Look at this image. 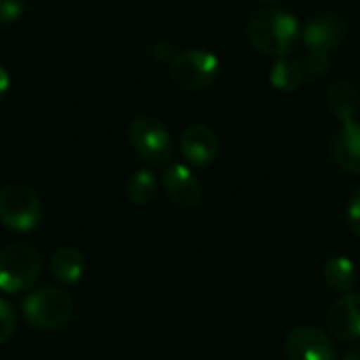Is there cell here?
Returning <instances> with one entry per match:
<instances>
[{
	"label": "cell",
	"mask_w": 360,
	"mask_h": 360,
	"mask_svg": "<svg viewBox=\"0 0 360 360\" xmlns=\"http://www.w3.org/2000/svg\"><path fill=\"white\" fill-rule=\"evenodd\" d=\"M329 154L340 169L360 175V120L342 122L333 131L329 139Z\"/></svg>",
	"instance_id": "7c38bea8"
},
{
	"label": "cell",
	"mask_w": 360,
	"mask_h": 360,
	"mask_svg": "<svg viewBox=\"0 0 360 360\" xmlns=\"http://www.w3.org/2000/svg\"><path fill=\"white\" fill-rule=\"evenodd\" d=\"M42 259L30 245H8L0 251V291L23 293L40 278Z\"/></svg>",
	"instance_id": "8992f818"
},
{
	"label": "cell",
	"mask_w": 360,
	"mask_h": 360,
	"mask_svg": "<svg viewBox=\"0 0 360 360\" xmlns=\"http://www.w3.org/2000/svg\"><path fill=\"white\" fill-rule=\"evenodd\" d=\"M342 360H360V340L359 342H352V344L348 346V350L344 352Z\"/></svg>",
	"instance_id": "cb8c5ba5"
},
{
	"label": "cell",
	"mask_w": 360,
	"mask_h": 360,
	"mask_svg": "<svg viewBox=\"0 0 360 360\" xmlns=\"http://www.w3.org/2000/svg\"><path fill=\"white\" fill-rule=\"evenodd\" d=\"M15 325H17V316H15V310L13 306L0 297V346L6 344L15 331Z\"/></svg>",
	"instance_id": "d6986e66"
},
{
	"label": "cell",
	"mask_w": 360,
	"mask_h": 360,
	"mask_svg": "<svg viewBox=\"0 0 360 360\" xmlns=\"http://www.w3.org/2000/svg\"><path fill=\"white\" fill-rule=\"evenodd\" d=\"M124 194L127 198L137 205V207H146L150 205L156 194H158V179L152 171L148 169H139L135 171L129 179H127V186H124Z\"/></svg>",
	"instance_id": "e0dca14e"
},
{
	"label": "cell",
	"mask_w": 360,
	"mask_h": 360,
	"mask_svg": "<svg viewBox=\"0 0 360 360\" xmlns=\"http://www.w3.org/2000/svg\"><path fill=\"white\" fill-rule=\"evenodd\" d=\"M219 74V59L200 46L186 49L175 53L169 63V78L177 89L184 91H202L215 82Z\"/></svg>",
	"instance_id": "3957f363"
},
{
	"label": "cell",
	"mask_w": 360,
	"mask_h": 360,
	"mask_svg": "<svg viewBox=\"0 0 360 360\" xmlns=\"http://www.w3.org/2000/svg\"><path fill=\"white\" fill-rule=\"evenodd\" d=\"M306 82L300 59L281 57L270 70V84L281 93H293Z\"/></svg>",
	"instance_id": "2e32d148"
},
{
	"label": "cell",
	"mask_w": 360,
	"mask_h": 360,
	"mask_svg": "<svg viewBox=\"0 0 360 360\" xmlns=\"http://www.w3.org/2000/svg\"><path fill=\"white\" fill-rule=\"evenodd\" d=\"M327 108L342 122L354 120L360 112L359 89L348 80H335L327 91Z\"/></svg>",
	"instance_id": "4fadbf2b"
},
{
	"label": "cell",
	"mask_w": 360,
	"mask_h": 360,
	"mask_svg": "<svg viewBox=\"0 0 360 360\" xmlns=\"http://www.w3.org/2000/svg\"><path fill=\"white\" fill-rule=\"evenodd\" d=\"M152 57L158 59V61H165V63H171V59L175 57L173 53V46L169 42H156L152 46Z\"/></svg>",
	"instance_id": "7402d4cb"
},
{
	"label": "cell",
	"mask_w": 360,
	"mask_h": 360,
	"mask_svg": "<svg viewBox=\"0 0 360 360\" xmlns=\"http://www.w3.org/2000/svg\"><path fill=\"white\" fill-rule=\"evenodd\" d=\"M323 276L325 283L335 291V293H352V289L359 283V270L354 262L346 255H333L325 262L323 266Z\"/></svg>",
	"instance_id": "9a60e30c"
},
{
	"label": "cell",
	"mask_w": 360,
	"mask_h": 360,
	"mask_svg": "<svg viewBox=\"0 0 360 360\" xmlns=\"http://www.w3.org/2000/svg\"><path fill=\"white\" fill-rule=\"evenodd\" d=\"M327 333L340 342L360 340V293H346L327 310Z\"/></svg>",
	"instance_id": "9c48e42d"
},
{
	"label": "cell",
	"mask_w": 360,
	"mask_h": 360,
	"mask_svg": "<svg viewBox=\"0 0 360 360\" xmlns=\"http://www.w3.org/2000/svg\"><path fill=\"white\" fill-rule=\"evenodd\" d=\"M23 0H0V23H15L23 17Z\"/></svg>",
	"instance_id": "44dd1931"
},
{
	"label": "cell",
	"mask_w": 360,
	"mask_h": 360,
	"mask_svg": "<svg viewBox=\"0 0 360 360\" xmlns=\"http://www.w3.org/2000/svg\"><path fill=\"white\" fill-rule=\"evenodd\" d=\"M21 312L27 325L38 331H57L68 325L74 312V300L59 287H42L32 291L21 302Z\"/></svg>",
	"instance_id": "7a4b0ae2"
},
{
	"label": "cell",
	"mask_w": 360,
	"mask_h": 360,
	"mask_svg": "<svg viewBox=\"0 0 360 360\" xmlns=\"http://www.w3.org/2000/svg\"><path fill=\"white\" fill-rule=\"evenodd\" d=\"M179 150L192 167L205 169L215 162V158L219 154V139L211 127H207L202 122H194V124L186 127V131L181 133Z\"/></svg>",
	"instance_id": "30bf717a"
},
{
	"label": "cell",
	"mask_w": 360,
	"mask_h": 360,
	"mask_svg": "<svg viewBox=\"0 0 360 360\" xmlns=\"http://www.w3.org/2000/svg\"><path fill=\"white\" fill-rule=\"evenodd\" d=\"M8 89H11V76H8V72L0 65V101L6 97Z\"/></svg>",
	"instance_id": "603a6c76"
},
{
	"label": "cell",
	"mask_w": 360,
	"mask_h": 360,
	"mask_svg": "<svg viewBox=\"0 0 360 360\" xmlns=\"http://www.w3.org/2000/svg\"><path fill=\"white\" fill-rule=\"evenodd\" d=\"M346 224L350 232L360 240V188H356L346 205Z\"/></svg>",
	"instance_id": "ffe728a7"
},
{
	"label": "cell",
	"mask_w": 360,
	"mask_h": 360,
	"mask_svg": "<svg viewBox=\"0 0 360 360\" xmlns=\"http://www.w3.org/2000/svg\"><path fill=\"white\" fill-rule=\"evenodd\" d=\"M127 139L133 152L148 165L162 167L173 156V139L167 127L154 116H135L129 122Z\"/></svg>",
	"instance_id": "5b68a950"
},
{
	"label": "cell",
	"mask_w": 360,
	"mask_h": 360,
	"mask_svg": "<svg viewBox=\"0 0 360 360\" xmlns=\"http://www.w3.org/2000/svg\"><path fill=\"white\" fill-rule=\"evenodd\" d=\"M300 63H302V70H304L306 80L321 78V76H325L331 70V57H329V53H321V51H308L304 55V59H300Z\"/></svg>",
	"instance_id": "ac0fdd59"
},
{
	"label": "cell",
	"mask_w": 360,
	"mask_h": 360,
	"mask_svg": "<svg viewBox=\"0 0 360 360\" xmlns=\"http://www.w3.org/2000/svg\"><path fill=\"white\" fill-rule=\"evenodd\" d=\"M51 274L61 285H76L86 270L84 255L74 247H61L51 257Z\"/></svg>",
	"instance_id": "5bb4252c"
},
{
	"label": "cell",
	"mask_w": 360,
	"mask_h": 360,
	"mask_svg": "<svg viewBox=\"0 0 360 360\" xmlns=\"http://www.w3.org/2000/svg\"><path fill=\"white\" fill-rule=\"evenodd\" d=\"M359 283H360V272H359Z\"/></svg>",
	"instance_id": "484cf974"
},
{
	"label": "cell",
	"mask_w": 360,
	"mask_h": 360,
	"mask_svg": "<svg viewBox=\"0 0 360 360\" xmlns=\"http://www.w3.org/2000/svg\"><path fill=\"white\" fill-rule=\"evenodd\" d=\"M249 44L268 57H289L302 38L300 21L283 8H262L251 15L247 23Z\"/></svg>",
	"instance_id": "6da1fadb"
},
{
	"label": "cell",
	"mask_w": 360,
	"mask_h": 360,
	"mask_svg": "<svg viewBox=\"0 0 360 360\" xmlns=\"http://www.w3.org/2000/svg\"><path fill=\"white\" fill-rule=\"evenodd\" d=\"M266 2H278V0H266Z\"/></svg>",
	"instance_id": "d4e9b609"
},
{
	"label": "cell",
	"mask_w": 360,
	"mask_h": 360,
	"mask_svg": "<svg viewBox=\"0 0 360 360\" xmlns=\"http://www.w3.org/2000/svg\"><path fill=\"white\" fill-rule=\"evenodd\" d=\"M287 360H338V350L329 333L321 327L300 325L285 340Z\"/></svg>",
	"instance_id": "52a82bcc"
},
{
	"label": "cell",
	"mask_w": 360,
	"mask_h": 360,
	"mask_svg": "<svg viewBox=\"0 0 360 360\" xmlns=\"http://www.w3.org/2000/svg\"><path fill=\"white\" fill-rule=\"evenodd\" d=\"M348 36V21L338 13H321L302 27V42L308 51L333 53Z\"/></svg>",
	"instance_id": "ba28073f"
},
{
	"label": "cell",
	"mask_w": 360,
	"mask_h": 360,
	"mask_svg": "<svg viewBox=\"0 0 360 360\" xmlns=\"http://www.w3.org/2000/svg\"><path fill=\"white\" fill-rule=\"evenodd\" d=\"M162 190L169 196V200L179 209H192L202 198V186L200 179L194 175V171L186 165H171L162 173Z\"/></svg>",
	"instance_id": "8fae6325"
},
{
	"label": "cell",
	"mask_w": 360,
	"mask_h": 360,
	"mask_svg": "<svg viewBox=\"0 0 360 360\" xmlns=\"http://www.w3.org/2000/svg\"><path fill=\"white\" fill-rule=\"evenodd\" d=\"M42 219V202L38 194L23 184H6L0 188V224L13 232L25 234L38 228Z\"/></svg>",
	"instance_id": "277c9868"
}]
</instances>
